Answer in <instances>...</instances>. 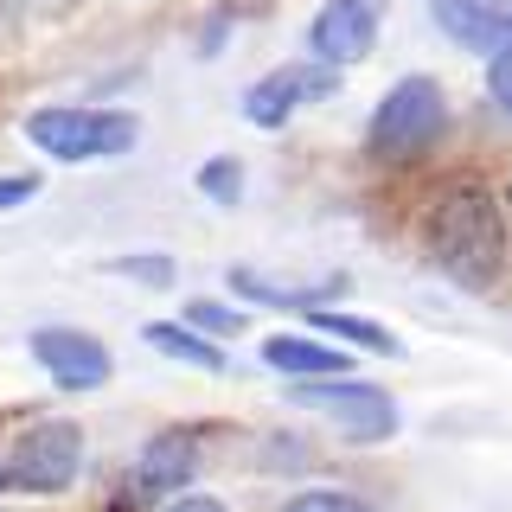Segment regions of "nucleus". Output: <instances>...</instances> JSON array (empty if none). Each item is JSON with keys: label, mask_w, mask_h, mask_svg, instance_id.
I'll return each mask as SVG.
<instances>
[{"label": "nucleus", "mask_w": 512, "mask_h": 512, "mask_svg": "<svg viewBox=\"0 0 512 512\" xmlns=\"http://www.w3.org/2000/svg\"><path fill=\"white\" fill-rule=\"evenodd\" d=\"M160 512H231V506H224L218 493H180V500H167Z\"/></svg>", "instance_id": "obj_21"}, {"label": "nucleus", "mask_w": 512, "mask_h": 512, "mask_svg": "<svg viewBox=\"0 0 512 512\" xmlns=\"http://www.w3.org/2000/svg\"><path fill=\"white\" fill-rule=\"evenodd\" d=\"M26 141L52 154L58 167H90V160H122L141 141V122L128 109H90V103H45L26 116Z\"/></svg>", "instance_id": "obj_3"}, {"label": "nucleus", "mask_w": 512, "mask_h": 512, "mask_svg": "<svg viewBox=\"0 0 512 512\" xmlns=\"http://www.w3.org/2000/svg\"><path fill=\"white\" fill-rule=\"evenodd\" d=\"M378 32H384V0H320V13L308 20V58L327 71H346V64L372 58Z\"/></svg>", "instance_id": "obj_7"}, {"label": "nucleus", "mask_w": 512, "mask_h": 512, "mask_svg": "<svg viewBox=\"0 0 512 512\" xmlns=\"http://www.w3.org/2000/svg\"><path fill=\"white\" fill-rule=\"evenodd\" d=\"M32 192H39V180H32V173H0V212H20Z\"/></svg>", "instance_id": "obj_20"}, {"label": "nucleus", "mask_w": 512, "mask_h": 512, "mask_svg": "<svg viewBox=\"0 0 512 512\" xmlns=\"http://www.w3.org/2000/svg\"><path fill=\"white\" fill-rule=\"evenodd\" d=\"M282 512H378V506L359 500V493H340V487H301L282 500Z\"/></svg>", "instance_id": "obj_17"}, {"label": "nucleus", "mask_w": 512, "mask_h": 512, "mask_svg": "<svg viewBox=\"0 0 512 512\" xmlns=\"http://www.w3.org/2000/svg\"><path fill=\"white\" fill-rule=\"evenodd\" d=\"M192 474H199V436L192 429H160L135 455V493L141 500H160V506L180 500L192 487Z\"/></svg>", "instance_id": "obj_10"}, {"label": "nucleus", "mask_w": 512, "mask_h": 512, "mask_svg": "<svg viewBox=\"0 0 512 512\" xmlns=\"http://www.w3.org/2000/svg\"><path fill=\"white\" fill-rule=\"evenodd\" d=\"M32 359L58 391H103L116 378V352L84 327H32Z\"/></svg>", "instance_id": "obj_8"}, {"label": "nucleus", "mask_w": 512, "mask_h": 512, "mask_svg": "<svg viewBox=\"0 0 512 512\" xmlns=\"http://www.w3.org/2000/svg\"><path fill=\"white\" fill-rule=\"evenodd\" d=\"M192 186H199L212 205L231 212V205H244V160H237V154H212L199 173H192Z\"/></svg>", "instance_id": "obj_15"}, {"label": "nucleus", "mask_w": 512, "mask_h": 512, "mask_svg": "<svg viewBox=\"0 0 512 512\" xmlns=\"http://www.w3.org/2000/svg\"><path fill=\"white\" fill-rule=\"evenodd\" d=\"M116 276H128V282H148V288H173V276H180V263H173V256H116Z\"/></svg>", "instance_id": "obj_18"}, {"label": "nucleus", "mask_w": 512, "mask_h": 512, "mask_svg": "<svg viewBox=\"0 0 512 512\" xmlns=\"http://www.w3.org/2000/svg\"><path fill=\"white\" fill-rule=\"evenodd\" d=\"M186 327H199L205 340H231V333H244V308H231V301H186Z\"/></svg>", "instance_id": "obj_16"}, {"label": "nucleus", "mask_w": 512, "mask_h": 512, "mask_svg": "<svg viewBox=\"0 0 512 512\" xmlns=\"http://www.w3.org/2000/svg\"><path fill=\"white\" fill-rule=\"evenodd\" d=\"M429 20L448 45L474 58H512V0H429Z\"/></svg>", "instance_id": "obj_9"}, {"label": "nucleus", "mask_w": 512, "mask_h": 512, "mask_svg": "<svg viewBox=\"0 0 512 512\" xmlns=\"http://www.w3.org/2000/svg\"><path fill=\"white\" fill-rule=\"evenodd\" d=\"M301 320H308V333H320V340H333V346H359V352H378V359H397V352H404L391 327H378V320H365V314H346V308H314Z\"/></svg>", "instance_id": "obj_13"}, {"label": "nucleus", "mask_w": 512, "mask_h": 512, "mask_svg": "<svg viewBox=\"0 0 512 512\" xmlns=\"http://www.w3.org/2000/svg\"><path fill=\"white\" fill-rule=\"evenodd\" d=\"M231 295L256 301V308H288V314H314L333 295H346V276H320V282H276L263 269H231Z\"/></svg>", "instance_id": "obj_12"}, {"label": "nucleus", "mask_w": 512, "mask_h": 512, "mask_svg": "<svg viewBox=\"0 0 512 512\" xmlns=\"http://www.w3.org/2000/svg\"><path fill=\"white\" fill-rule=\"evenodd\" d=\"M333 90H340V71H327V64H314V58H295V64H276L269 77H256L244 90V109H237V116L250 128H282L308 103H327Z\"/></svg>", "instance_id": "obj_6"}, {"label": "nucleus", "mask_w": 512, "mask_h": 512, "mask_svg": "<svg viewBox=\"0 0 512 512\" xmlns=\"http://www.w3.org/2000/svg\"><path fill=\"white\" fill-rule=\"evenodd\" d=\"M442 135H448V90L436 77L410 71L378 96L372 122H365V154L384 167H404V160H423Z\"/></svg>", "instance_id": "obj_2"}, {"label": "nucleus", "mask_w": 512, "mask_h": 512, "mask_svg": "<svg viewBox=\"0 0 512 512\" xmlns=\"http://www.w3.org/2000/svg\"><path fill=\"white\" fill-rule=\"evenodd\" d=\"M487 96H493V109L512 122V58H493L487 64Z\"/></svg>", "instance_id": "obj_19"}, {"label": "nucleus", "mask_w": 512, "mask_h": 512, "mask_svg": "<svg viewBox=\"0 0 512 512\" xmlns=\"http://www.w3.org/2000/svg\"><path fill=\"white\" fill-rule=\"evenodd\" d=\"M288 404L327 416L346 442H391L404 429V410L384 384H365V378H320V384H288Z\"/></svg>", "instance_id": "obj_4"}, {"label": "nucleus", "mask_w": 512, "mask_h": 512, "mask_svg": "<svg viewBox=\"0 0 512 512\" xmlns=\"http://www.w3.org/2000/svg\"><path fill=\"white\" fill-rule=\"evenodd\" d=\"M423 250L455 288L487 295V288L500 282V269H506V212H500V199H493L487 186H448L442 199L429 205Z\"/></svg>", "instance_id": "obj_1"}, {"label": "nucleus", "mask_w": 512, "mask_h": 512, "mask_svg": "<svg viewBox=\"0 0 512 512\" xmlns=\"http://www.w3.org/2000/svg\"><path fill=\"white\" fill-rule=\"evenodd\" d=\"M263 365L282 372L288 384H320V378H346L352 372V352L320 340V333H269L263 340Z\"/></svg>", "instance_id": "obj_11"}, {"label": "nucleus", "mask_w": 512, "mask_h": 512, "mask_svg": "<svg viewBox=\"0 0 512 512\" xmlns=\"http://www.w3.org/2000/svg\"><path fill=\"white\" fill-rule=\"evenodd\" d=\"M141 340H148L154 352H167V359H180V365H199V372H224V346L218 340H205L199 327H186V320H148L141 327Z\"/></svg>", "instance_id": "obj_14"}, {"label": "nucleus", "mask_w": 512, "mask_h": 512, "mask_svg": "<svg viewBox=\"0 0 512 512\" xmlns=\"http://www.w3.org/2000/svg\"><path fill=\"white\" fill-rule=\"evenodd\" d=\"M77 474H84V429H77L71 416H45V423L20 429V442H13V455H7V480L20 493L52 500V493H71Z\"/></svg>", "instance_id": "obj_5"}]
</instances>
